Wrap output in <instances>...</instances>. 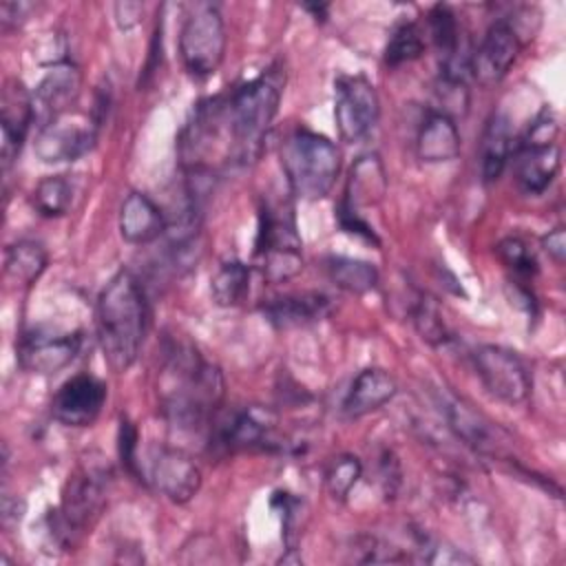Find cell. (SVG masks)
I'll list each match as a JSON object with an SVG mask.
<instances>
[{
    "mask_svg": "<svg viewBox=\"0 0 566 566\" xmlns=\"http://www.w3.org/2000/svg\"><path fill=\"white\" fill-rule=\"evenodd\" d=\"M161 409L177 429H201L214 418L223 398L221 371L197 349L175 345L159 378Z\"/></svg>",
    "mask_w": 566,
    "mask_h": 566,
    "instance_id": "cell-2",
    "label": "cell"
},
{
    "mask_svg": "<svg viewBox=\"0 0 566 566\" xmlns=\"http://www.w3.org/2000/svg\"><path fill=\"white\" fill-rule=\"evenodd\" d=\"M281 102V77L272 71L261 73L226 95L228 119L234 133L239 164H250L261 155Z\"/></svg>",
    "mask_w": 566,
    "mask_h": 566,
    "instance_id": "cell-4",
    "label": "cell"
},
{
    "mask_svg": "<svg viewBox=\"0 0 566 566\" xmlns=\"http://www.w3.org/2000/svg\"><path fill=\"white\" fill-rule=\"evenodd\" d=\"M281 166L294 197L318 201L327 197L336 184L340 153L325 135L294 128L281 146Z\"/></svg>",
    "mask_w": 566,
    "mask_h": 566,
    "instance_id": "cell-3",
    "label": "cell"
},
{
    "mask_svg": "<svg viewBox=\"0 0 566 566\" xmlns=\"http://www.w3.org/2000/svg\"><path fill=\"white\" fill-rule=\"evenodd\" d=\"M396 394L398 385L391 374H387L380 367H367L358 371V376L354 378L343 400V413L347 418H363L385 407L389 400H394Z\"/></svg>",
    "mask_w": 566,
    "mask_h": 566,
    "instance_id": "cell-22",
    "label": "cell"
},
{
    "mask_svg": "<svg viewBox=\"0 0 566 566\" xmlns=\"http://www.w3.org/2000/svg\"><path fill=\"white\" fill-rule=\"evenodd\" d=\"M363 475V464L356 455L352 453H343L338 458H334L325 471V486L327 493L338 500L345 502L347 495L352 493V489L356 486V482Z\"/></svg>",
    "mask_w": 566,
    "mask_h": 566,
    "instance_id": "cell-32",
    "label": "cell"
},
{
    "mask_svg": "<svg viewBox=\"0 0 566 566\" xmlns=\"http://www.w3.org/2000/svg\"><path fill=\"white\" fill-rule=\"evenodd\" d=\"M522 49V40L517 33V27L511 18H497L478 51L471 53V75L482 86H493L506 77L513 62L517 60V53Z\"/></svg>",
    "mask_w": 566,
    "mask_h": 566,
    "instance_id": "cell-14",
    "label": "cell"
},
{
    "mask_svg": "<svg viewBox=\"0 0 566 566\" xmlns=\"http://www.w3.org/2000/svg\"><path fill=\"white\" fill-rule=\"evenodd\" d=\"M95 130L97 122L77 113H66L40 126L33 150L44 164L75 161L93 148L97 137Z\"/></svg>",
    "mask_w": 566,
    "mask_h": 566,
    "instance_id": "cell-11",
    "label": "cell"
},
{
    "mask_svg": "<svg viewBox=\"0 0 566 566\" xmlns=\"http://www.w3.org/2000/svg\"><path fill=\"white\" fill-rule=\"evenodd\" d=\"M166 230L159 206L146 192H128L119 208V234L130 245L157 241Z\"/></svg>",
    "mask_w": 566,
    "mask_h": 566,
    "instance_id": "cell-21",
    "label": "cell"
},
{
    "mask_svg": "<svg viewBox=\"0 0 566 566\" xmlns=\"http://www.w3.org/2000/svg\"><path fill=\"white\" fill-rule=\"evenodd\" d=\"M106 402V385L93 374L71 376L53 396L51 413L66 427H88Z\"/></svg>",
    "mask_w": 566,
    "mask_h": 566,
    "instance_id": "cell-15",
    "label": "cell"
},
{
    "mask_svg": "<svg viewBox=\"0 0 566 566\" xmlns=\"http://www.w3.org/2000/svg\"><path fill=\"white\" fill-rule=\"evenodd\" d=\"M113 13H115V22L122 31H128V29H135L139 22H142V13H144V4L142 2H115L113 7Z\"/></svg>",
    "mask_w": 566,
    "mask_h": 566,
    "instance_id": "cell-35",
    "label": "cell"
},
{
    "mask_svg": "<svg viewBox=\"0 0 566 566\" xmlns=\"http://www.w3.org/2000/svg\"><path fill=\"white\" fill-rule=\"evenodd\" d=\"M263 316L279 329L305 327L323 321L332 312L329 296L321 292H298L270 298L261 305Z\"/></svg>",
    "mask_w": 566,
    "mask_h": 566,
    "instance_id": "cell-20",
    "label": "cell"
},
{
    "mask_svg": "<svg viewBox=\"0 0 566 566\" xmlns=\"http://www.w3.org/2000/svg\"><path fill=\"white\" fill-rule=\"evenodd\" d=\"M146 480L175 504L190 502L201 489V471L195 460L172 447H155L150 451Z\"/></svg>",
    "mask_w": 566,
    "mask_h": 566,
    "instance_id": "cell-13",
    "label": "cell"
},
{
    "mask_svg": "<svg viewBox=\"0 0 566 566\" xmlns=\"http://www.w3.org/2000/svg\"><path fill=\"white\" fill-rule=\"evenodd\" d=\"M46 263H49V256L42 243L31 239H20L11 243L4 252V276L15 285L29 287L42 276V272L46 270Z\"/></svg>",
    "mask_w": 566,
    "mask_h": 566,
    "instance_id": "cell-26",
    "label": "cell"
},
{
    "mask_svg": "<svg viewBox=\"0 0 566 566\" xmlns=\"http://www.w3.org/2000/svg\"><path fill=\"white\" fill-rule=\"evenodd\" d=\"M460 148H462L460 130L449 113L433 111L422 119L416 137V153L422 161L427 164L451 161L460 155Z\"/></svg>",
    "mask_w": 566,
    "mask_h": 566,
    "instance_id": "cell-23",
    "label": "cell"
},
{
    "mask_svg": "<svg viewBox=\"0 0 566 566\" xmlns=\"http://www.w3.org/2000/svg\"><path fill=\"white\" fill-rule=\"evenodd\" d=\"M135 451H137V431H135L133 422H128L126 418H122V424H119V455H122V462H124L133 473H139V471H137Z\"/></svg>",
    "mask_w": 566,
    "mask_h": 566,
    "instance_id": "cell-34",
    "label": "cell"
},
{
    "mask_svg": "<svg viewBox=\"0 0 566 566\" xmlns=\"http://www.w3.org/2000/svg\"><path fill=\"white\" fill-rule=\"evenodd\" d=\"M95 323L104 360L113 371L124 374L137 360L148 329L146 292L133 272L119 270L102 287Z\"/></svg>",
    "mask_w": 566,
    "mask_h": 566,
    "instance_id": "cell-1",
    "label": "cell"
},
{
    "mask_svg": "<svg viewBox=\"0 0 566 566\" xmlns=\"http://www.w3.org/2000/svg\"><path fill=\"white\" fill-rule=\"evenodd\" d=\"M542 245H544L546 254H548L555 263H564V259H566V232H564V228L551 230V232L542 239Z\"/></svg>",
    "mask_w": 566,
    "mask_h": 566,
    "instance_id": "cell-37",
    "label": "cell"
},
{
    "mask_svg": "<svg viewBox=\"0 0 566 566\" xmlns=\"http://www.w3.org/2000/svg\"><path fill=\"white\" fill-rule=\"evenodd\" d=\"M250 283V268L241 261H226L210 279V294L219 307H232L243 301Z\"/></svg>",
    "mask_w": 566,
    "mask_h": 566,
    "instance_id": "cell-28",
    "label": "cell"
},
{
    "mask_svg": "<svg viewBox=\"0 0 566 566\" xmlns=\"http://www.w3.org/2000/svg\"><path fill=\"white\" fill-rule=\"evenodd\" d=\"M473 365L493 398L506 405H522L528 398L531 376L515 352L500 345H480L473 352Z\"/></svg>",
    "mask_w": 566,
    "mask_h": 566,
    "instance_id": "cell-10",
    "label": "cell"
},
{
    "mask_svg": "<svg viewBox=\"0 0 566 566\" xmlns=\"http://www.w3.org/2000/svg\"><path fill=\"white\" fill-rule=\"evenodd\" d=\"M179 53L195 77H208L219 69L226 53V24L214 4L192 7L179 33Z\"/></svg>",
    "mask_w": 566,
    "mask_h": 566,
    "instance_id": "cell-7",
    "label": "cell"
},
{
    "mask_svg": "<svg viewBox=\"0 0 566 566\" xmlns=\"http://www.w3.org/2000/svg\"><path fill=\"white\" fill-rule=\"evenodd\" d=\"M515 157V181L526 195H542L559 172L562 153L557 144H520Z\"/></svg>",
    "mask_w": 566,
    "mask_h": 566,
    "instance_id": "cell-19",
    "label": "cell"
},
{
    "mask_svg": "<svg viewBox=\"0 0 566 566\" xmlns=\"http://www.w3.org/2000/svg\"><path fill=\"white\" fill-rule=\"evenodd\" d=\"M380 115V99L365 75H340L334 84V122L343 142L365 139Z\"/></svg>",
    "mask_w": 566,
    "mask_h": 566,
    "instance_id": "cell-9",
    "label": "cell"
},
{
    "mask_svg": "<svg viewBox=\"0 0 566 566\" xmlns=\"http://www.w3.org/2000/svg\"><path fill=\"white\" fill-rule=\"evenodd\" d=\"M424 38L416 22H400L385 46V62L389 66H400L405 62H413L424 53Z\"/></svg>",
    "mask_w": 566,
    "mask_h": 566,
    "instance_id": "cell-30",
    "label": "cell"
},
{
    "mask_svg": "<svg viewBox=\"0 0 566 566\" xmlns=\"http://www.w3.org/2000/svg\"><path fill=\"white\" fill-rule=\"evenodd\" d=\"M515 153V139L511 119L504 113H493L484 126L480 142V172L484 184H493L506 170L511 155Z\"/></svg>",
    "mask_w": 566,
    "mask_h": 566,
    "instance_id": "cell-24",
    "label": "cell"
},
{
    "mask_svg": "<svg viewBox=\"0 0 566 566\" xmlns=\"http://www.w3.org/2000/svg\"><path fill=\"white\" fill-rule=\"evenodd\" d=\"M80 345V332H53L44 327H33L31 332L20 336L18 363L31 374L51 376L75 360Z\"/></svg>",
    "mask_w": 566,
    "mask_h": 566,
    "instance_id": "cell-12",
    "label": "cell"
},
{
    "mask_svg": "<svg viewBox=\"0 0 566 566\" xmlns=\"http://www.w3.org/2000/svg\"><path fill=\"white\" fill-rule=\"evenodd\" d=\"M35 122L33 93L15 77L7 80L0 93V128H2V166L9 168L20 155L22 144Z\"/></svg>",
    "mask_w": 566,
    "mask_h": 566,
    "instance_id": "cell-16",
    "label": "cell"
},
{
    "mask_svg": "<svg viewBox=\"0 0 566 566\" xmlns=\"http://www.w3.org/2000/svg\"><path fill=\"white\" fill-rule=\"evenodd\" d=\"M497 254L504 261V265H509L515 274L522 276H533L537 272V261L533 256V252L528 250V245L517 239V237H506L497 243Z\"/></svg>",
    "mask_w": 566,
    "mask_h": 566,
    "instance_id": "cell-33",
    "label": "cell"
},
{
    "mask_svg": "<svg viewBox=\"0 0 566 566\" xmlns=\"http://www.w3.org/2000/svg\"><path fill=\"white\" fill-rule=\"evenodd\" d=\"M31 203L42 217H62L73 203V186L62 175H49L33 188Z\"/></svg>",
    "mask_w": 566,
    "mask_h": 566,
    "instance_id": "cell-29",
    "label": "cell"
},
{
    "mask_svg": "<svg viewBox=\"0 0 566 566\" xmlns=\"http://www.w3.org/2000/svg\"><path fill=\"white\" fill-rule=\"evenodd\" d=\"M33 9L31 2H2L0 4V22H2V29L9 31V29H15L20 27L29 11Z\"/></svg>",
    "mask_w": 566,
    "mask_h": 566,
    "instance_id": "cell-36",
    "label": "cell"
},
{
    "mask_svg": "<svg viewBox=\"0 0 566 566\" xmlns=\"http://www.w3.org/2000/svg\"><path fill=\"white\" fill-rule=\"evenodd\" d=\"M387 192V177L378 155H363L349 170L345 197L338 208V221L347 232H356L367 241L378 243L374 228L363 217L360 208L376 206Z\"/></svg>",
    "mask_w": 566,
    "mask_h": 566,
    "instance_id": "cell-8",
    "label": "cell"
},
{
    "mask_svg": "<svg viewBox=\"0 0 566 566\" xmlns=\"http://www.w3.org/2000/svg\"><path fill=\"white\" fill-rule=\"evenodd\" d=\"M327 276L338 290L349 294H367L378 285L376 265L354 256H329Z\"/></svg>",
    "mask_w": 566,
    "mask_h": 566,
    "instance_id": "cell-27",
    "label": "cell"
},
{
    "mask_svg": "<svg viewBox=\"0 0 566 566\" xmlns=\"http://www.w3.org/2000/svg\"><path fill=\"white\" fill-rule=\"evenodd\" d=\"M442 409L449 427L467 447H471L478 453H493L497 449L495 431L489 427V422L482 416L471 411L464 402H458L455 398H447L442 400Z\"/></svg>",
    "mask_w": 566,
    "mask_h": 566,
    "instance_id": "cell-25",
    "label": "cell"
},
{
    "mask_svg": "<svg viewBox=\"0 0 566 566\" xmlns=\"http://www.w3.org/2000/svg\"><path fill=\"white\" fill-rule=\"evenodd\" d=\"M82 73L73 62H60L49 69L33 91V111L35 122L44 126L46 122L71 113L73 104L80 97Z\"/></svg>",
    "mask_w": 566,
    "mask_h": 566,
    "instance_id": "cell-17",
    "label": "cell"
},
{
    "mask_svg": "<svg viewBox=\"0 0 566 566\" xmlns=\"http://www.w3.org/2000/svg\"><path fill=\"white\" fill-rule=\"evenodd\" d=\"M108 469L106 467H80L62 491V504L53 511L51 535L60 546H71L77 535L88 531L106 502Z\"/></svg>",
    "mask_w": 566,
    "mask_h": 566,
    "instance_id": "cell-5",
    "label": "cell"
},
{
    "mask_svg": "<svg viewBox=\"0 0 566 566\" xmlns=\"http://www.w3.org/2000/svg\"><path fill=\"white\" fill-rule=\"evenodd\" d=\"M411 323H413L416 332L420 334V338L427 340L429 345L440 347V345L449 343V338H451L436 301L427 294H420L416 298V303L411 305Z\"/></svg>",
    "mask_w": 566,
    "mask_h": 566,
    "instance_id": "cell-31",
    "label": "cell"
},
{
    "mask_svg": "<svg viewBox=\"0 0 566 566\" xmlns=\"http://www.w3.org/2000/svg\"><path fill=\"white\" fill-rule=\"evenodd\" d=\"M254 254L261 261L263 276L272 283L290 281L303 270L301 237L290 210L285 212L270 203L261 206Z\"/></svg>",
    "mask_w": 566,
    "mask_h": 566,
    "instance_id": "cell-6",
    "label": "cell"
},
{
    "mask_svg": "<svg viewBox=\"0 0 566 566\" xmlns=\"http://www.w3.org/2000/svg\"><path fill=\"white\" fill-rule=\"evenodd\" d=\"M274 416L259 407L230 413L217 429V442L228 451L274 449Z\"/></svg>",
    "mask_w": 566,
    "mask_h": 566,
    "instance_id": "cell-18",
    "label": "cell"
}]
</instances>
